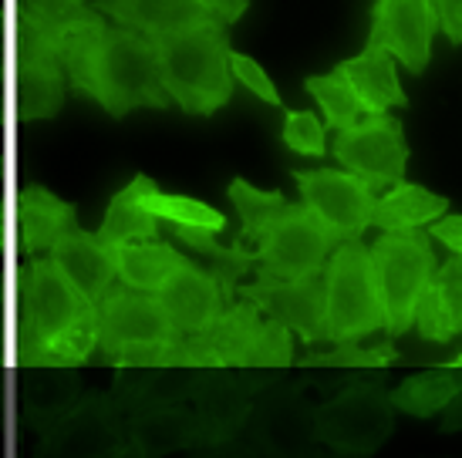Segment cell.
<instances>
[{
	"label": "cell",
	"instance_id": "6da1fadb",
	"mask_svg": "<svg viewBox=\"0 0 462 458\" xmlns=\"http://www.w3.org/2000/svg\"><path fill=\"white\" fill-rule=\"evenodd\" d=\"M61 64L68 71L71 95L98 102L112 118L135 108H169L162 71H159V41L132 27L112 24L102 11L75 27L61 41Z\"/></svg>",
	"mask_w": 462,
	"mask_h": 458
},
{
	"label": "cell",
	"instance_id": "7a4b0ae2",
	"mask_svg": "<svg viewBox=\"0 0 462 458\" xmlns=\"http://www.w3.org/2000/svg\"><path fill=\"white\" fill-rule=\"evenodd\" d=\"M91 320H98V304L78 290V283L58 267L54 256L27 260L17 270V364L38 361L48 344Z\"/></svg>",
	"mask_w": 462,
	"mask_h": 458
},
{
	"label": "cell",
	"instance_id": "3957f363",
	"mask_svg": "<svg viewBox=\"0 0 462 458\" xmlns=\"http://www.w3.org/2000/svg\"><path fill=\"white\" fill-rule=\"evenodd\" d=\"M159 41V71L169 98L186 114H217L233 95L230 41L226 24L213 21Z\"/></svg>",
	"mask_w": 462,
	"mask_h": 458
},
{
	"label": "cell",
	"instance_id": "277c9868",
	"mask_svg": "<svg viewBox=\"0 0 462 458\" xmlns=\"http://www.w3.org/2000/svg\"><path fill=\"white\" fill-rule=\"evenodd\" d=\"M328 280V344L361 341L374 331H385V304L374 277L372 246L345 240L334 246L324 267Z\"/></svg>",
	"mask_w": 462,
	"mask_h": 458
},
{
	"label": "cell",
	"instance_id": "5b68a950",
	"mask_svg": "<svg viewBox=\"0 0 462 458\" xmlns=\"http://www.w3.org/2000/svg\"><path fill=\"white\" fill-rule=\"evenodd\" d=\"M432 236L422 229L382 233L372 243V263L385 304V337H402L415 327V307L436 277L439 260L432 253Z\"/></svg>",
	"mask_w": 462,
	"mask_h": 458
},
{
	"label": "cell",
	"instance_id": "8992f818",
	"mask_svg": "<svg viewBox=\"0 0 462 458\" xmlns=\"http://www.w3.org/2000/svg\"><path fill=\"white\" fill-rule=\"evenodd\" d=\"M334 246V233L308 203H287L254 240L260 256L254 280H300L310 273H324Z\"/></svg>",
	"mask_w": 462,
	"mask_h": 458
},
{
	"label": "cell",
	"instance_id": "52a82bcc",
	"mask_svg": "<svg viewBox=\"0 0 462 458\" xmlns=\"http://www.w3.org/2000/svg\"><path fill=\"white\" fill-rule=\"evenodd\" d=\"M392 411V395L378 391L374 384H347L328 405L318 408L314 435L341 455H372L395 428Z\"/></svg>",
	"mask_w": 462,
	"mask_h": 458
},
{
	"label": "cell",
	"instance_id": "ba28073f",
	"mask_svg": "<svg viewBox=\"0 0 462 458\" xmlns=\"http://www.w3.org/2000/svg\"><path fill=\"white\" fill-rule=\"evenodd\" d=\"M331 152L337 166L365 179L374 192H385L405 182V166H409L405 128L388 112L361 114L355 125L337 128Z\"/></svg>",
	"mask_w": 462,
	"mask_h": 458
},
{
	"label": "cell",
	"instance_id": "9c48e42d",
	"mask_svg": "<svg viewBox=\"0 0 462 458\" xmlns=\"http://www.w3.org/2000/svg\"><path fill=\"white\" fill-rule=\"evenodd\" d=\"M98 337H102L98 341L102 357L118 361L132 347L176 337V327H172L159 293L135 290V287L118 280L98 300Z\"/></svg>",
	"mask_w": 462,
	"mask_h": 458
},
{
	"label": "cell",
	"instance_id": "30bf717a",
	"mask_svg": "<svg viewBox=\"0 0 462 458\" xmlns=\"http://www.w3.org/2000/svg\"><path fill=\"white\" fill-rule=\"evenodd\" d=\"M300 189V199L321 216V223L334 233V240H361L372 226L374 189L347 169H294L291 172Z\"/></svg>",
	"mask_w": 462,
	"mask_h": 458
},
{
	"label": "cell",
	"instance_id": "8fae6325",
	"mask_svg": "<svg viewBox=\"0 0 462 458\" xmlns=\"http://www.w3.org/2000/svg\"><path fill=\"white\" fill-rule=\"evenodd\" d=\"M41 442L48 455H125V408L116 395L81 398L48 428H41Z\"/></svg>",
	"mask_w": 462,
	"mask_h": 458
},
{
	"label": "cell",
	"instance_id": "7c38bea8",
	"mask_svg": "<svg viewBox=\"0 0 462 458\" xmlns=\"http://www.w3.org/2000/svg\"><path fill=\"white\" fill-rule=\"evenodd\" d=\"M439 31L436 0H374L368 44L388 48L402 68L422 75L432 61V41Z\"/></svg>",
	"mask_w": 462,
	"mask_h": 458
},
{
	"label": "cell",
	"instance_id": "4fadbf2b",
	"mask_svg": "<svg viewBox=\"0 0 462 458\" xmlns=\"http://www.w3.org/2000/svg\"><path fill=\"white\" fill-rule=\"evenodd\" d=\"M240 297L287 324L304 344H321L328 337V280L324 273H310L300 280H254L240 283Z\"/></svg>",
	"mask_w": 462,
	"mask_h": 458
},
{
	"label": "cell",
	"instance_id": "5bb4252c",
	"mask_svg": "<svg viewBox=\"0 0 462 458\" xmlns=\"http://www.w3.org/2000/svg\"><path fill=\"white\" fill-rule=\"evenodd\" d=\"M68 71L54 44L17 27V114L21 122H48L68 98Z\"/></svg>",
	"mask_w": 462,
	"mask_h": 458
},
{
	"label": "cell",
	"instance_id": "9a60e30c",
	"mask_svg": "<svg viewBox=\"0 0 462 458\" xmlns=\"http://www.w3.org/2000/svg\"><path fill=\"white\" fill-rule=\"evenodd\" d=\"M263 324H267V314L244 297V304H226V310L203 334H193L186 341L193 347L199 368H213V364L254 368Z\"/></svg>",
	"mask_w": 462,
	"mask_h": 458
},
{
	"label": "cell",
	"instance_id": "2e32d148",
	"mask_svg": "<svg viewBox=\"0 0 462 458\" xmlns=\"http://www.w3.org/2000/svg\"><path fill=\"white\" fill-rule=\"evenodd\" d=\"M159 297H162L166 314L180 337L203 334L226 310V304H230L223 287H219L217 273L213 270H199L193 260H186L169 277V283L159 290Z\"/></svg>",
	"mask_w": 462,
	"mask_h": 458
},
{
	"label": "cell",
	"instance_id": "e0dca14e",
	"mask_svg": "<svg viewBox=\"0 0 462 458\" xmlns=\"http://www.w3.org/2000/svg\"><path fill=\"white\" fill-rule=\"evenodd\" d=\"M51 256L58 260V267L78 283V290L95 304L118 283V246L102 243L98 233H88L78 223L68 226L65 236L54 243Z\"/></svg>",
	"mask_w": 462,
	"mask_h": 458
},
{
	"label": "cell",
	"instance_id": "ac0fdd59",
	"mask_svg": "<svg viewBox=\"0 0 462 458\" xmlns=\"http://www.w3.org/2000/svg\"><path fill=\"white\" fill-rule=\"evenodd\" d=\"M129 452L135 455H166L182 445H199L203 428L196 411L186 405H142L125 411Z\"/></svg>",
	"mask_w": 462,
	"mask_h": 458
},
{
	"label": "cell",
	"instance_id": "d6986e66",
	"mask_svg": "<svg viewBox=\"0 0 462 458\" xmlns=\"http://www.w3.org/2000/svg\"><path fill=\"white\" fill-rule=\"evenodd\" d=\"M98 11L112 24L132 27L149 38H169L189 27H203L219 21L217 14L199 0H102Z\"/></svg>",
	"mask_w": 462,
	"mask_h": 458
},
{
	"label": "cell",
	"instance_id": "ffe728a7",
	"mask_svg": "<svg viewBox=\"0 0 462 458\" xmlns=\"http://www.w3.org/2000/svg\"><path fill=\"white\" fill-rule=\"evenodd\" d=\"M78 223L75 203L58 199L44 186H24L17 192V209H14V229H17V250L24 256L51 253L54 243L68 233V226Z\"/></svg>",
	"mask_w": 462,
	"mask_h": 458
},
{
	"label": "cell",
	"instance_id": "44dd1931",
	"mask_svg": "<svg viewBox=\"0 0 462 458\" xmlns=\"http://www.w3.org/2000/svg\"><path fill=\"white\" fill-rule=\"evenodd\" d=\"M314 421H318V408H310L291 391H270L257 398V405L246 418V428L254 432L260 445L287 452V448H300L310 438H318Z\"/></svg>",
	"mask_w": 462,
	"mask_h": 458
},
{
	"label": "cell",
	"instance_id": "7402d4cb",
	"mask_svg": "<svg viewBox=\"0 0 462 458\" xmlns=\"http://www.w3.org/2000/svg\"><path fill=\"white\" fill-rule=\"evenodd\" d=\"M17 391L27 418L38 421V428H48L81 401L78 364H21Z\"/></svg>",
	"mask_w": 462,
	"mask_h": 458
},
{
	"label": "cell",
	"instance_id": "603a6c76",
	"mask_svg": "<svg viewBox=\"0 0 462 458\" xmlns=\"http://www.w3.org/2000/svg\"><path fill=\"white\" fill-rule=\"evenodd\" d=\"M415 331L422 341L449 344L462 334V256L452 253L415 307Z\"/></svg>",
	"mask_w": 462,
	"mask_h": 458
},
{
	"label": "cell",
	"instance_id": "cb8c5ba5",
	"mask_svg": "<svg viewBox=\"0 0 462 458\" xmlns=\"http://www.w3.org/2000/svg\"><path fill=\"white\" fill-rule=\"evenodd\" d=\"M334 68L355 85V91L361 95V105H365V114H382L388 108H405L409 105V95L398 81L395 54L388 48L365 44V51L334 64Z\"/></svg>",
	"mask_w": 462,
	"mask_h": 458
},
{
	"label": "cell",
	"instance_id": "d4e9b609",
	"mask_svg": "<svg viewBox=\"0 0 462 458\" xmlns=\"http://www.w3.org/2000/svg\"><path fill=\"white\" fill-rule=\"evenodd\" d=\"M155 186V179L149 176H135L122 192L112 196V203L105 209V219L98 226V236L108 246H125V243H139V240H155L159 229H162V219L149 213L145 206V192Z\"/></svg>",
	"mask_w": 462,
	"mask_h": 458
},
{
	"label": "cell",
	"instance_id": "484cf974",
	"mask_svg": "<svg viewBox=\"0 0 462 458\" xmlns=\"http://www.w3.org/2000/svg\"><path fill=\"white\" fill-rule=\"evenodd\" d=\"M446 209H449L446 196L429 192L415 182H398L378 196L372 226L382 233H409V229L432 226L439 216H446Z\"/></svg>",
	"mask_w": 462,
	"mask_h": 458
},
{
	"label": "cell",
	"instance_id": "4316f807",
	"mask_svg": "<svg viewBox=\"0 0 462 458\" xmlns=\"http://www.w3.org/2000/svg\"><path fill=\"white\" fill-rule=\"evenodd\" d=\"M462 388V354L452 357L446 368H432L422 374H411L392 391L395 411H405L411 418H432L442 415L449 401L459 395Z\"/></svg>",
	"mask_w": 462,
	"mask_h": 458
},
{
	"label": "cell",
	"instance_id": "83f0119b",
	"mask_svg": "<svg viewBox=\"0 0 462 458\" xmlns=\"http://www.w3.org/2000/svg\"><path fill=\"white\" fill-rule=\"evenodd\" d=\"M172 229V236L180 243H186L189 250H196L199 256H209V263H213V273H217L219 287L226 293V300L233 304V297L240 290V277L250 273V270H257L260 256L254 246H246V243L233 240L230 246H223L217 240L219 233H209V229H196V226H176V223H166Z\"/></svg>",
	"mask_w": 462,
	"mask_h": 458
},
{
	"label": "cell",
	"instance_id": "f1b7e54d",
	"mask_svg": "<svg viewBox=\"0 0 462 458\" xmlns=\"http://www.w3.org/2000/svg\"><path fill=\"white\" fill-rule=\"evenodd\" d=\"M186 260L189 256H182L172 243H159V240L125 243V246H118V280L135 287V290L159 293Z\"/></svg>",
	"mask_w": 462,
	"mask_h": 458
},
{
	"label": "cell",
	"instance_id": "f546056e",
	"mask_svg": "<svg viewBox=\"0 0 462 458\" xmlns=\"http://www.w3.org/2000/svg\"><path fill=\"white\" fill-rule=\"evenodd\" d=\"M398 351L392 337L378 344H361V341H337L324 351H308L297 364L300 368H331V371H382L398 364Z\"/></svg>",
	"mask_w": 462,
	"mask_h": 458
},
{
	"label": "cell",
	"instance_id": "4dcf8cb0",
	"mask_svg": "<svg viewBox=\"0 0 462 458\" xmlns=\"http://www.w3.org/2000/svg\"><path fill=\"white\" fill-rule=\"evenodd\" d=\"M304 88H308V95H314V102L321 105V114L331 132L355 125L361 114H365L361 95L337 68L328 71V75H308Z\"/></svg>",
	"mask_w": 462,
	"mask_h": 458
},
{
	"label": "cell",
	"instance_id": "1f68e13d",
	"mask_svg": "<svg viewBox=\"0 0 462 458\" xmlns=\"http://www.w3.org/2000/svg\"><path fill=\"white\" fill-rule=\"evenodd\" d=\"M230 203L236 206V213H240V233H236V240L246 243V246H254L260 233L270 226V219L281 213L283 206H287V196L281 189H254L246 179H233L230 182Z\"/></svg>",
	"mask_w": 462,
	"mask_h": 458
},
{
	"label": "cell",
	"instance_id": "d6a6232c",
	"mask_svg": "<svg viewBox=\"0 0 462 458\" xmlns=\"http://www.w3.org/2000/svg\"><path fill=\"white\" fill-rule=\"evenodd\" d=\"M145 206L149 213L162 219V223H176V226H196V229H209V233H223L226 229V213H219L213 206L199 203L193 196H169L159 186L145 192Z\"/></svg>",
	"mask_w": 462,
	"mask_h": 458
},
{
	"label": "cell",
	"instance_id": "836d02e7",
	"mask_svg": "<svg viewBox=\"0 0 462 458\" xmlns=\"http://www.w3.org/2000/svg\"><path fill=\"white\" fill-rule=\"evenodd\" d=\"M281 139H283V145L297 155H314V159H321V155L331 152V149H328L324 122L314 112H283Z\"/></svg>",
	"mask_w": 462,
	"mask_h": 458
},
{
	"label": "cell",
	"instance_id": "e575fe53",
	"mask_svg": "<svg viewBox=\"0 0 462 458\" xmlns=\"http://www.w3.org/2000/svg\"><path fill=\"white\" fill-rule=\"evenodd\" d=\"M230 68H233V78L244 85L246 91H254L260 102L273 105V108H281V91L277 85L270 81V75L260 68V61H254L250 54H240V51H230Z\"/></svg>",
	"mask_w": 462,
	"mask_h": 458
},
{
	"label": "cell",
	"instance_id": "d590c367",
	"mask_svg": "<svg viewBox=\"0 0 462 458\" xmlns=\"http://www.w3.org/2000/svg\"><path fill=\"white\" fill-rule=\"evenodd\" d=\"M436 11H439V27L449 44L459 48L462 44V0H436Z\"/></svg>",
	"mask_w": 462,
	"mask_h": 458
},
{
	"label": "cell",
	"instance_id": "8d00e7d4",
	"mask_svg": "<svg viewBox=\"0 0 462 458\" xmlns=\"http://www.w3.org/2000/svg\"><path fill=\"white\" fill-rule=\"evenodd\" d=\"M429 236L439 240L449 253L462 256V216H439L432 226H429Z\"/></svg>",
	"mask_w": 462,
	"mask_h": 458
},
{
	"label": "cell",
	"instance_id": "74e56055",
	"mask_svg": "<svg viewBox=\"0 0 462 458\" xmlns=\"http://www.w3.org/2000/svg\"><path fill=\"white\" fill-rule=\"evenodd\" d=\"M199 4H203V7H209V11L217 14L223 24L230 27V24H236L246 11H250V4H254V0H199Z\"/></svg>",
	"mask_w": 462,
	"mask_h": 458
},
{
	"label": "cell",
	"instance_id": "f35d334b",
	"mask_svg": "<svg viewBox=\"0 0 462 458\" xmlns=\"http://www.w3.org/2000/svg\"><path fill=\"white\" fill-rule=\"evenodd\" d=\"M442 432L446 435L462 432V388H459V395L449 401V408L442 411Z\"/></svg>",
	"mask_w": 462,
	"mask_h": 458
}]
</instances>
